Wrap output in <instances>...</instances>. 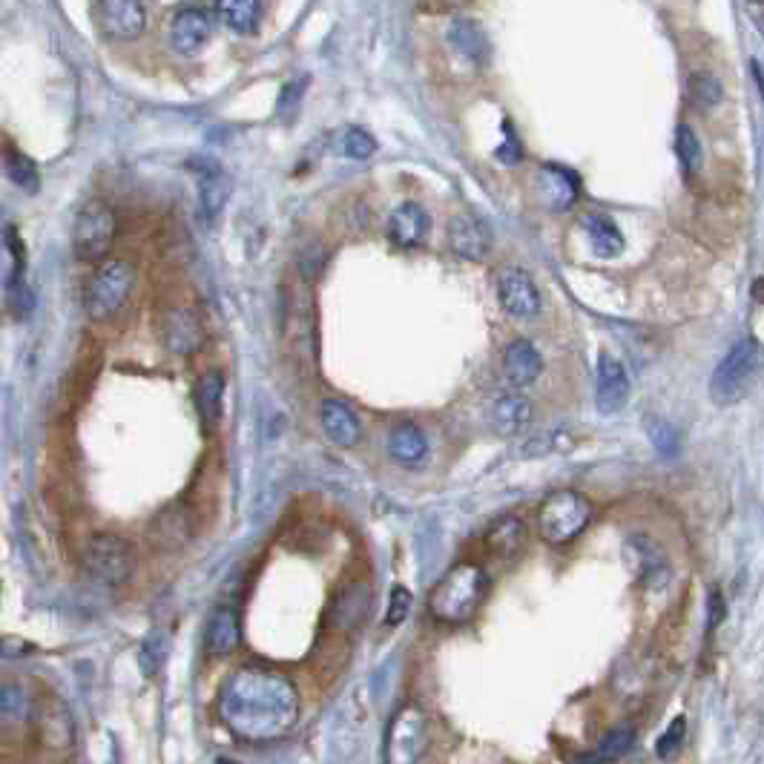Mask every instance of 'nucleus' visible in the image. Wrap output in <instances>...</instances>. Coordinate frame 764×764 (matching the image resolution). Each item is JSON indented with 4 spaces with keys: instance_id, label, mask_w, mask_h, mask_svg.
I'll list each match as a JSON object with an SVG mask.
<instances>
[{
    "instance_id": "nucleus-1",
    "label": "nucleus",
    "mask_w": 764,
    "mask_h": 764,
    "mask_svg": "<svg viewBox=\"0 0 764 764\" xmlns=\"http://www.w3.org/2000/svg\"><path fill=\"white\" fill-rule=\"evenodd\" d=\"M218 719L236 739L277 742L300 719V693L277 670L239 667L218 689Z\"/></svg>"
},
{
    "instance_id": "nucleus-2",
    "label": "nucleus",
    "mask_w": 764,
    "mask_h": 764,
    "mask_svg": "<svg viewBox=\"0 0 764 764\" xmlns=\"http://www.w3.org/2000/svg\"><path fill=\"white\" fill-rule=\"evenodd\" d=\"M488 575L478 563H458L428 593V613L440 623L472 621L488 595Z\"/></svg>"
},
{
    "instance_id": "nucleus-3",
    "label": "nucleus",
    "mask_w": 764,
    "mask_h": 764,
    "mask_svg": "<svg viewBox=\"0 0 764 764\" xmlns=\"http://www.w3.org/2000/svg\"><path fill=\"white\" fill-rule=\"evenodd\" d=\"M593 520V503L575 488H558L538 509V535L549 547H566Z\"/></svg>"
},
{
    "instance_id": "nucleus-4",
    "label": "nucleus",
    "mask_w": 764,
    "mask_h": 764,
    "mask_svg": "<svg viewBox=\"0 0 764 764\" xmlns=\"http://www.w3.org/2000/svg\"><path fill=\"white\" fill-rule=\"evenodd\" d=\"M762 374V348L753 337L735 342L716 366L710 380V397L719 405H733L750 394Z\"/></svg>"
},
{
    "instance_id": "nucleus-5",
    "label": "nucleus",
    "mask_w": 764,
    "mask_h": 764,
    "mask_svg": "<svg viewBox=\"0 0 764 764\" xmlns=\"http://www.w3.org/2000/svg\"><path fill=\"white\" fill-rule=\"evenodd\" d=\"M428 716L423 707L403 705L389 721L385 730V764H420L426 756Z\"/></svg>"
},
{
    "instance_id": "nucleus-6",
    "label": "nucleus",
    "mask_w": 764,
    "mask_h": 764,
    "mask_svg": "<svg viewBox=\"0 0 764 764\" xmlns=\"http://www.w3.org/2000/svg\"><path fill=\"white\" fill-rule=\"evenodd\" d=\"M133 279V265L124 262V259H106V262L98 265V270L90 279V285H87V296H83V307H87L90 319H106V316H113L115 311L127 302Z\"/></svg>"
},
{
    "instance_id": "nucleus-7",
    "label": "nucleus",
    "mask_w": 764,
    "mask_h": 764,
    "mask_svg": "<svg viewBox=\"0 0 764 764\" xmlns=\"http://www.w3.org/2000/svg\"><path fill=\"white\" fill-rule=\"evenodd\" d=\"M83 563H87L90 575L104 586H124L135 570L133 547L121 535L98 532L87 540Z\"/></svg>"
},
{
    "instance_id": "nucleus-8",
    "label": "nucleus",
    "mask_w": 764,
    "mask_h": 764,
    "mask_svg": "<svg viewBox=\"0 0 764 764\" xmlns=\"http://www.w3.org/2000/svg\"><path fill=\"white\" fill-rule=\"evenodd\" d=\"M115 239V216L104 202H87L72 222V248L81 262H101Z\"/></svg>"
},
{
    "instance_id": "nucleus-9",
    "label": "nucleus",
    "mask_w": 764,
    "mask_h": 764,
    "mask_svg": "<svg viewBox=\"0 0 764 764\" xmlns=\"http://www.w3.org/2000/svg\"><path fill=\"white\" fill-rule=\"evenodd\" d=\"M92 18H96L98 30L104 32V38L110 41H133L144 32L147 23V12L144 3L135 0H98L90 7Z\"/></svg>"
},
{
    "instance_id": "nucleus-10",
    "label": "nucleus",
    "mask_w": 764,
    "mask_h": 764,
    "mask_svg": "<svg viewBox=\"0 0 764 764\" xmlns=\"http://www.w3.org/2000/svg\"><path fill=\"white\" fill-rule=\"evenodd\" d=\"M158 330H161V342L167 351L179 353V357H190L204 345L202 323L188 307H167L158 319Z\"/></svg>"
},
{
    "instance_id": "nucleus-11",
    "label": "nucleus",
    "mask_w": 764,
    "mask_h": 764,
    "mask_svg": "<svg viewBox=\"0 0 764 764\" xmlns=\"http://www.w3.org/2000/svg\"><path fill=\"white\" fill-rule=\"evenodd\" d=\"M497 300L515 319H529L540 311V291L532 277L520 268H506L497 277Z\"/></svg>"
},
{
    "instance_id": "nucleus-12",
    "label": "nucleus",
    "mask_w": 764,
    "mask_h": 764,
    "mask_svg": "<svg viewBox=\"0 0 764 764\" xmlns=\"http://www.w3.org/2000/svg\"><path fill=\"white\" fill-rule=\"evenodd\" d=\"M630 400V377L623 366L609 353L598 357V377H595V403L600 414L621 412L623 403Z\"/></svg>"
},
{
    "instance_id": "nucleus-13",
    "label": "nucleus",
    "mask_w": 764,
    "mask_h": 764,
    "mask_svg": "<svg viewBox=\"0 0 764 764\" xmlns=\"http://www.w3.org/2000/svg\"><path fill=\"white\" fill-rule=\"evenodd\" d=\"M449 241L451 250L460 256V259H469V262H483L492 250V233H488L486 222L478 216H454L449 225Z\"/></svg>"
},
{
    "instance_id": "nucleus-14",
    "label": "nucleus",
    "mask_w": 764,
    "mask_h": 764,
    "mask_svg": "<svg viewBox=\"0 0 764 764\" xmlns=\"http://www.w3.org/2000/svg\"><path fill=\"white\" fill-rule=\"evenodd\" d=\"M211 38V18L199 7H184L170 23V44L181 55H199Z\"/></svg>"
},
{
    "instance_id": "nucleus-15",
    "label": "nucleus",
    "mask_w": 764,
    "mask_h": 764,
    "mask_svg": "<svg viewBox=\"0 0 764 764\" xmlns=\"http://www.w3.org/2000/svg\"><path fill=\"white\" fill-rule=\"evenodd\" d=\"M241 641V623L239 613L227 604L216 607L204 623V650L213 659H222V655H231Z\"/></svg>"
},
{
    "instance_id": "nucleus-16",
    "label": "nucleus",
    "mask_w": 764,
    "mask_h": 764,
    "mask_svg": "<svg viewBox=\"0 0 764 764\" xmlns=\"http://www.w3.org/2000/svg\"><path fill=\"white\" fill-rule=\"evenodd\" d=\"M486 417L497 437H517L532 423V405L520 394H503L488 405Z\"/></svg>"
},
{
    "instance_id": "nucleus-17",
    "label": "nucleus",
    "mask_w": 764,
    "mask_h": 764,
    "mask_svg": "<svg viewBox=\"0 0 764 764\" xmlns=\"http://www.w3.org/2000/svg\"><path fill=\"white\" fill-rule=\"evenodd\" d=\"M538 190L549 211H570L577 199V176L566 167L543 165L538 170Z\"/></svg>"
},
{
    "instance_id": "nucleus-18",
    "label": "nucleus",
    "mask_w": 764,
    "mask_h": 764,
    "mask_svg": "<svg viewBox=\"0 0 764 764\" xmlns=\"http://www.w3.org/2000/svg\"><path fill=\"white\" fill-rule=\"evenodd\" d=\"M540 371H543V360H540L538 348L529 339H515V342L506 345V351H503V374H506V380L512 385L526 389V385H532L538 380Z\"/></svg>"
},
{
    "instance_id": "nucleus-19",
    "label": "nucleus",
    "mask_w": 764,
    "mask_h": 764,
    "mask_svg": "<svg viewBox=\"0 0 764 764\" xmlns=\"http://www.w3.org/2000/svg\"><path fill=\"white\" fill-rule=\"evenodd\" d=\"M446 38H449L451 49H454L460 58L469 60V64H474V67L486 64L488 38L486 32H483V26H480L474 18H454V21L449 23Z\"/></svg>"
},
{
    "instance_id": "nucleus-20",
    "label": "nucleus",
    "mask_w": 764,
    "mask_h": 764,
    "mask_svg": "<svg viewBox=\"0 0 764 764\" xmlns=\"http://www.w3.org/2000/svg\"><path fill=\"white\" fill-rule=\"evenodd\" d=\"M428 233V216L420 204L403 202L389 216V239L397 248H417Z\"/></svg>"
},
{
    "instance_id": "nucleus-21",
    "label": "nucleus",
    "mask_w": 764,
    "mask_h": 764,
    "mask_svg": "<svg viewBox=\"0 0 764 764\" xmlns=\"http://www.w3.org/2000/svg\"><path fill=\"white\" fill-rule=\"evenodd\" d=\"M319 420H323L325 435L334 446L339 449H351L360 442V420L353 417V412L339 400H325L323 408H319Z\"/></svg>"
},
{
    "instance_id": "nucleus-22",
    "label": "nucleus",
    "mask_w": 764,
    "mask_h": 764,
    "mask_svg": "<svg viewBox=\"0 0 764 764\" xmlns=\"http://www.w3.org/2000/svg\"><path fill=\"white\" fill-rule=\"evenodd\" d=\"M227 193H231V184H227V176L222 172V167L213 165V161H202V170H199V204H202L204 222H216L227 202Z\"/></svg>"
},
{
    "instance_id": "nucleus-23",
    "label": "nucleus",
    "mask_w": 764,
    "mask_h": 764,
    "mask_svg": "<svg viewBox=\"0 0 764 764\" xmlns=\"http://www.w3.org/2000/svg\"><path fill=\"white\" fill-rule=\"evenodd\" d=\"M190 538V520L188 512L181 506H170L150 524V543L165 552H176L188 543Z\"/></svg>"
},
{
    "instance_id": "nucleus-24",
    "label": "nucleus",
    "mask_w": 764,
    "mask_h": 764,
    "mask_svg": "<svg viewBox=\"0 0 764 764\" xmlns=\"http://www.w3.org/2000/svg\"><path fill=\"white\" fill-rule=\"evenodd\" d=\"M368 607H371V589L366 584H353L345 593H339L337 600L330 604L328 621L337 630H353L368 615Z\"/></svg>"
},
{
    "instance_id": "nucleus-25",
    "label": "nucleus",
    "mask_w": 764,
    "mask_h": 764,
    "mask_svg": "<svg viewBox=\"0 0 764 764\" xmlns=\"http://www.w3.org/2000/svg\"><path fill=\"white\" fill-rule=\"evenodd\" d=\"M389 451H391V458L397 460L400 465H405V469H417V465L426 463L428 442L417 426H400L391 431Z\"/></svg>"
},
{
    "instance_id": "nucleus-26",
    "label": "nucleus",
    "mask_w": 764,
    "mask_h": 764,
    "mask_svg": "<svg viewBox=\"0 0 764 764\" xmlns=\"http://www.w3.org/2000/svg\"><path fill=\"white\" fill-rule=\"evenodd\" d=\"M195 408L207 428H213L222 417V397H225V377L222 371H207L195 382Z\"/></svg>"
},
{
    "instance_id": "nucleus-27",
    "label": "nucleus",
    "mask_w": 764,
    "mask_h": 764,
    "mask_svg": "<svg viewBox=\"0 0 764 764\" xmlns=\"http://www.w3.org/2000/svg\"><path fill=\"white\" fill-rule=\"evenodd\" d=\"M41 735L44 742L55 750H69L72 748V739H76V727L69 719V710L60 701H49V707H44V712L38 716Z\"/></svg>"
},
{
    "instance_id": "nucleus-28",
    "label": "nucleus",
    "mask_w": 764,
    "mask_h": 764,
    "mask_svg": "<svg viewBox=\"0 0 764 764\" xmlns=\"http://www.w3.org/2000/svg\"><path fill=\"white\" fill-rule=\"evenodd\" d=\"M262 12L265 7L259 0H222V3H216L218 21L231 26L233 32H239V35H250V32L259 30Z\"/></svg>"
},
{
    "instance_id": "nucleus-29",
    "label": "nucleus",
    "mask_w": 764,
    "mask_h": 764,
    "mask_svg": "<svg viewBox=\"0 0 764 764\" xmlns=\"http://www.w3.org/2000/svg\"><path fill=\"white\" fill-rule=\"evenodd\" d=\"M581 225H584L586 239H589V245H593V250L598 256H618L623 250L621 231L604 213H589V216H584Z\"/></svg>"
},
{
    "instance_id": "nucleus-30",
    "label": "nucleus",
    "mask_w": 764,
    "mask_h": 764,
    "mask_svg": "<svg viewBox=\"0 0 764 764\" xmlns=\"http://www.w3.org/2000/svg\"><path fill=\"white\" fill-rule=\"evenodd\" d=\"M632 744H636V730H632V727H615V730H609V733L600 739L598 748L589 750V753H584V756L577 759V764L618 762V759L630 753Z\"/></svg>"
},
{
    "instance_id": "nucleus-31",
    "label": "nucleus",
    "mask_w": 764,
    "mask_h": 764,
    "mask_svg": "<svg viewBox=\"0 0 764 764\" xmlns=\"http://www.w3.org/2000/svg\"><path fill=\"white\" fill-rule=\"evenodd\" d=\"M627 561H630L636 575H644V577L664 570V554H661V549L655 547L650 538H644V535L630 538V543H627Z\"/></svg>"
},
{
    "instance_id": "nucleus-32",
    "label": "nucleus",
    "mask_w": 764,
    "mask_h": 764,
    "mask_svg": "<svg viewBox=\"0 0 764 764\" xmlns=\"http://www.w3.org/2000/svg\"><path fill=\"white\" fill-rule=\"evenodd\" d=\"M3 165H7L9 181H12L18 190H23V193H38L41 176L32 158H26L21 150H15L12 144H7V161H3Z\"/></svg>"
},
{
    "instance_id": "nucleus-33",
    "label": "nucleus",
    "mask_w": 764,
    "mask_h": 764,
    "mask_svg": "<svg viewBox=\"0 0 764 764\" xmlns=\"http://www.w3.org/2000/svg\"><path fill=\"white\" fill-rule=\"evenodd\" d=\"M486 543L492 547V552L497 554H512L520 549V543H524V524L517 520V517H503V520H497L492 529H488L486 535Z\"/></svg>"
},
{
    "instance_id": "nucleus-34",
    "label": "nucleus",
    "mask_w": 764,
    "mask_h": 764,
    "mask_svg": "<svg viewBox=\"0 0 764 764\" xmlns=\"http://www.w3.org/2000/svg\"><path fill=\"white\" fill-rule=\"evenodd\" d=\"M675 156H678L689 179L701 170V142H698L696 130L687 124H678V130H675Z\"/></svg>"
},
{
    "instance_id": "nucleus-35",
    "label": "nucleus",
    "mask_w": 764,
    "mask_h": 764,
    "mask_svg": "<svg viewBox=\"0 0 764 764\" xmlns=\"http://www.w3.org/2000/svg\"><path fill=\"white\" fill-rule=\"evenodd\" d=\"M30 712L32 705L26 689L15 682L3 684V693H0V716H3V721H7V724H15V721L30 719Z\"/></svg>"
},
{
    "instance_id": "nucleus-36",
    "label": "nucleus",
    "mask_w": 764,
    "mask_h": 764,
    "mask_svg": "<svg viewBox=\"0 0 764 764\" xmlns=\"http://www.w3.org/2000/svg\"><path fill=\"white\" fill-rule=\"evenodd\" d=\"M167 650H170V644H167V636L161 630L150 632V636L144 638L142 647H138V664H142V673L156 675L158 670H161V664H165Z\"/></svg>"
},
{
    "instance_id": "nucleus-37",
    "label": "nucleus",
    "mask_w": 764,
    "mask_h": 764,
    "mask_svg": "<svg viewBox=\"0 0 764 764\" xmlns=\"http://www.w3.org/2000/svg\"><path fill=\"white\" fill-rule=\"evenodd\" d=\"M3 248H7V288L23 282V262H26V254H23V239L21 233L15 231V225H7L3 231Z\"/></svg>"
},
{
    "instance_id": "nucleus-38",
    "label": "nucleus",
    "mask_w": 764,
    "mask_h": 764,
    "mask_svg": "<svg viewBox=\"0 0 764 764\" xmlns=\"http://www.w3.org/2000/svg\"><path fill=\"white\" fill-rule=\"evenodd\" d=\"M684 739H687V719H684V716H675V719L670 721L667 730L661 733L659 742H655V756H659L661 762L675 759L678 753H682Z\"/></svg>"
},
{
    "instance_id": "nucleus-39",
    "label": "nucleus",
    "mask_w": 764,
    "mask_h": 764,
    "mask_svg": "<svg viewBox=\"0 0 764 764\" xmlns=\"http://www.w3.org/2000/svg\"><path fill=\"white\" fill-rule=\"evenodd\" d=\"M689 98L701 110H710V106H716L721 101V83L712 76H707V72H696V76L689 78Z\"/></svg>"
},
{
    "instance_id": "nucleus-40",
    "label": "nucleus",
    "mask_w": 764,
    "mask_h": 764,
    "mask_svg": "<svg viewBox=\"0 0 764 764\" xmlns=\"http://www.w3.org/2000/svg\"><path fill=\"white\" fill-rule=\"evenodd\" d=\"M374 150H377L374 138H371L366 130L348 127L342 133V153L348 158H353V161H366V158L374 156Z\"/></svg>"
},
{
    "instance_id": "nucleus-41",
    "label": "nucleus",
    "mask_w": 764,
    "mask_h": 764,
    "mask_svg": "<svg viewBox=\"0 0 764 764\" xmlns=\"http://www.w3.org/2000/svg\"><path fill=\"white\" fill-rule=\"evenodd\" d=\"M647 435H650L652 446L661 451V454H675L678 451V437H675V428L670 423L659 420V417H650L647 420Z\"/></svg>"
},
{
    "instance_id": "nucleus-42",
    "label": "nucleus",
    "mask_w": 764,
    "mask_h": 764,
    "mask_svg": "<svg viewBox=\"0 0 764 764\" xmlns=\"http://www.w3.org/2000/svg\"><path fill=\"white\" fill-rule=\"evenodd\" d=\"M7 307L15 319H26V316L32 314L35 296H32V291L26 288V282H15V285L7 288Z\"/></svg>"
},
{
    "instance_id": "nucleus-43",
    "label": "nucleus",
    "mask_w": 764,
    "mask_h": 764,
    "mask_svg": "<svg viewBox=\"0 0 764 764\" xmlns=\"http://www.w3.org/2000/svg\"><path fill=\"white\" fill-rule=\"evenodd\" d=\"M412 609V593L405 586H394L389 595V613H385V623L389 627H400L405 621V615Z\"/></svg>"
},
{
    "instance_id": "nucleus-44",
    "label": "nucleus",
    "mask_w": 764,
    "mask_h": 764,
    "mask_svg": "<svg viewBox=\"0 0 764 764\" xmlns=\"http://www.w3.org/2000/svg\"><path fill=\"white\" fill-rule=\"evenodd\" d=\"M495 158L501 161V165H517V161L524 158V147H520V142H517V135L515 130H512L509 121L503 124V144L495 150Z\"/></svg>"
},
{
    "instance_id": "nucleus-45",
    "label": "nucleus",
    "mask_w": 764,
    "mask_h": 764,
    "mask_svg": "<svg viewBox=\"0 0 764 764\" xmlns=\"http://www.w3.org/2000/svg\"><path fill=\"white\" fill-rule=\"evenodd\" d=\"M305 78H302L300 83L293 81V83H288L285 87V92H282V98H279V115L282 119H293V113L300 110V101H302V87H305Z\"/></svg>"
},
{
    "instance_id": "nucleus-46",
    "label": "nucleus",
    "mask_w": 764,
    "mask_h": 764,
    "mask_svg": "<svg viewBox=\"0 0 764 764\" xmlns=\"http://www.w3.org/2000/svg\"><path fill=\"white\" fill-rule=\"evenodd\" d=\"M721 618H724V600H721L719 589L710 593V627H719Z\"/></svg>"
},
{
    "instance_id": "nucleus-47",
    "label": "nucleus",
    "mask_w": 764,
    "mask_h": 764,
    "mask_svg": "<svg viewBox=\"0 0 764 764\" xmlns=\"http://www.w3.org/2000/svg\"><path fill=\"white\" fill-rule=\"evenodd\" d=\"M753 293H756L759 302H764V279H762V282H756V285H753Z\"/></svg>"
},
{
    "instance_id": "nucleus-48",
    "label": "nucleus",
    "mask_w": 764,
    "mask_h": 764,
    "mask_svg": "<svg viewBox=\"0 0 764 764\" xmlns=\"http://www.w3.org/2000/svg\"><path fill=\"white\" fill-rule=\"evenodd\" d=\"M759 87H762V96H764V76H759Z\"/></svg>"
}]
</instances>
